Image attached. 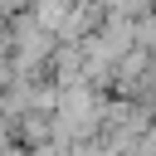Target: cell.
I'll use <instances>...</instances> for the list:
<instances>
[{
  "label": "cell",
  "mask_w": 156,
  "mask_h": 156,
  "mask_svg": "<svg viewBox=\"0 0 156 156\" xmlns=\"http://www.w3.org/2000/svg\"><path fill=\"white\" fill-rule=\"evenodd\" d=\"M63 10H68V0H29V15H34L44 29H54V24L63 20Z\"/></svg>",
  "instance_id": "1"
}]
</instances>
